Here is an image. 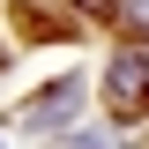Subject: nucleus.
<instances>
[{"label":"nucleus","instance_id":"obj_1","mask_svg":"<svg viewBox=\"0 0 149 149\" xmlns=\"http://www.w3.org/2000/svg\"><path fill=\"white\" fill-rule=\"evenodd\" d=\"M104 97H112L119 119L149 112V60H142V52H119V60H112V74H104Z\"/></svg>","mask_w":149,"mask_h":149},{"label":"nucleus","instance_id":"obj_2","mask_svg":"<svg viewBox=\"0 0 149 149\" xmlns=\"http://www.w3.org/2000/svg\"><path fill=\"white\" fill-rule=\"evenodd\" d=\"M74 104H82V82L60 74L52 90H37L30 104H22V127H30V134H52V127H67V119H74Z\"/></svg>","mask_w":149,"mask_h":149},{"label":"nucleus","instance_id":"obj_3","mask_svg":"<svg viewBox=\"0 0 149 149\" xmlns=\"http://www.w3.org/2000/svg\"><path fill=\"white\" fill-rule=\"evenodd\" d=\"M134 22H142V30H149V0H134Z\"/></svg>","mask_w":149,"mask_h":149}]
</instances>
